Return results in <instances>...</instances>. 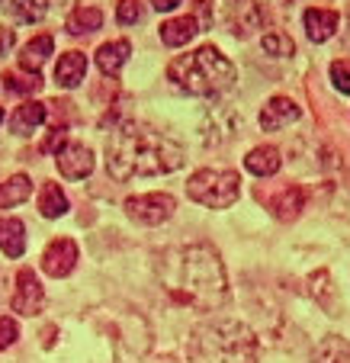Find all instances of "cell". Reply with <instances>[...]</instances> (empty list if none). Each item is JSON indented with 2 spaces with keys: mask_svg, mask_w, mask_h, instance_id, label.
I'll return each mask as SVG.
<instances>
[{
  "mask_svg": "<svg viewBox=\"0 0 350 363\" xmlns=\"http://www.w3.org/2000/svg\"><path fill=\"white\" fill-rule=\"evenodd\" d=\"M184 164V145L142 123H123L106 138V171L113 180L161 177Z\"/></svg>",
  "mask_w": 350,
  "mask_h": 363,
  "instance_id": "1",
  "label": "cell"
},
{
  "mask_svg": "<svg viewBox=\"0 0 350 363\" xmlns=\"http://www.w3.org/2000/svg\"><path fill=\"white\" fill-rule=\"evenodd\" d=\"M164 283L180 302L199 308V312H215L228 299V277L219 251L206 241L177 247L167 254Z\"/></svg>",
  "mask_w": 350,
  "mask_h": 363,
  "instance_id": "2",
  "label": "cell"
},
{
  "mask_svg": "<svg viewBox=\"0 0 350 363\" xmlns=\"http://www.w3.org/2000/svg\"><path fill=\"white\" fill-rule=\"evenodd\" d=\"M257 337L235 318H213L199 325L186 344L190 363H257Z\"/></svg>",
  "mask_w": 350,
  "mask_h": 363,
  "instance_id": "3",
  "label": "cell"
},
{
  "mask_svg": "<svg viewBox=\"0 0 350 363\" xmlns=\"http://www.w3.org/2000/svg\"><path fill=\"white\" fill-rule=\"evenodd\" d=\"M167 77L174 81V87L186 90L193 96H213L232 87L238 71L215 45H203L196 52H186V55L174 58L167 65Z\"/></svg>",
  "mask_w": 350,
  "mask_h": 363,
  "instance_id": "4",
  "label": "cell"
},
{
  "mask_svg": "<svg viewBox=\"0 0 350 363\" xmlns=\"http://www.w3.org/2000/svg\"><path fill=\"white\" fill-rule=\"evenodd\" d=\"M186 196L206 209H228L241 196L238 171H219V167H203L186 180Z\"/></svg>",
  "mask_w": 350,
  "mask_h": 363,
  "instance_id": "5",
  "label": "cell"
},
{
  "mask_svg": "<svg viewBox=\"0 0 350 363\" xmlns=\"http://www.w3.org/2000/svg\"><path fill=\"white\" fill-rule=\"evenodd\" d=\"M174 209H177V203L171 193H138V196L125 199V213L138 225H161L174 216Z\"/></svg>",
  "mask_w": 350,
  "mask_h": 363,
  "instance_id": "6",
  "label": "cell"
},
{
  "mask_svg": "<svg viewBox=\"0 0 350 363\" xmlns=\"http://www.w3.org/2000/svg\"><path fill=\"white\" fill-rule=\"evenodd\" d=\"M267 23V7L261 0H225V26L232 29L238 39L254 35Z\"/></svg>",
  "mask_w": 350,
  "mask_h": 363,
  "instance_id": "7",
  "label": "cell"
},
{
  "mask_svg": "<svg viewBox=\"0 0 350 363\" xmlns=\"http://www.w3.org/2000/svg\"><path fill=\"white\" fill-rule=\"evenodd\" d=\"M10 306H13V312H20V315H39L42 306H45V289H42L39 277L33 274L29 267H23L20 274H16V289H13V299H10Z\"/></svg>",
  "mask_w": 350,
  "mask_h": 363,
  "instance_id": "8",
  "label": "cell"
},
{
  "mask_svg": "<svg viewBox=\"0 0 350 363\" xmlns=\"http://www.w3.org/2000/svg\"><path fill=\"white\" fill-rule=\"evenodd\" d=\"M77 261H81V254H77V245L71 238L48 241V247L42 251V270L48 277H55V280L58 277H68L77 267Z\"/></svg>",
  "mask_w": 350,
  "mask_h": 363,
  "instance_id": "9",
  "label": "cell"
},
{
  "mask_svg": "<svg viewBox=\"0 0 350 363\" xmlns=\"http://www.w3.org/2000/svg\"><path fill=\"white\" fill-rule=\"evenodd\" d=\"M55 164H58V174H62V177L84 180L94 174V151L81 142H68L64 148H58Z\"/></svg>",
  "mask_w": 350,
  "mask_h": 363,
  "instance_id": "10",
  "label": "cell"
},
{
  "mask_svg": "<svg viewBox=\"0 0 350 363\" xmlns=\"http://www.w3.org/2000/svg\"><path fill=\"white\" fill-rule=\"evenodd\" d=\"M303 110H299V103L289 100V96H270L267 106L261 110V129L264 132H280L286 125L299 123Z\"/></svg>",
  "mask_w": 350,
  "mask_h": 363,
  "instance_id": "11",
  "label": "cell"
},
{
  "mask_svg": "<svg viewBox=\"0 0 350 363\" xmlns=\"http://www.w3.org/2000/svg\"><path fill=\"white\" fill-rule=\"evenodd\" d=\"M267 206H270V213L276 216L280 222H293V219H299V213L305 209V190L303 186H283L276 196H270L267 199Z\"/></svg>",
  "mask_w": 350,
  "mask_h": 363,
  "instance_id": "12",
  "label": "cell"
},
{
  "mask_svg": "<svg viewBox=\"0 0 350 363\" xmlns=\"http://www.w3.org/2000/svg\"><path fill=\"white\" fill-rule=\"evenodd\" d=\"M303 23H305V35H309L312 42H328L331 35L337 33V26H341V16H337L334 10L312 7V10H305Z\"/></svg>",
  "mask_w": 350,
  "mask_h": 363,
  "instance_id": "13",
  "label": "cell"
},
{
  "mask_svg": "<svg viewBox=\"0 0 350 363\" xmlns=\"http://www.w3.org/2000/svg\"><path fill=\"white\" fill-rule=\"evenodd\" d=\"M45 116H48L45 103L26 100V103H20V106H16V113L10 116V129H13L16 135H33V132L45 123Z\"/></svg>",
  "mask_w": 350,
  "mask_h": 363,
  "instance_id": "14",
  "label": "cell"
},
{
  "mask_svg": "<svg viewBox=\"0 0 350 363\" xmlns=\"http://www.w3.org/2000/svg\"><path fill=\"white\" fill-rule=\"evenodd\" d=\"M132 55V45L125 39H116V42H103L96 48V68L103 71L106 77H116L123 71V65L129 62Z\"/></svg>",
  "mask_w": 350,
  "mask_h": 363,
  "instance_id": "15",
  "label": "cell"
},
{
  "mask_svg": "<svg viewBox=\"0 0 350 363\" xmlns=\"http://www.w3.org/2000/svg\"><path fill=\"white\" fill-rule=\"evenodd\" d=\"M84 74H87V55H84V52H64V55L58 58V65H55L58 87L74 90L77 84L84 81Z\"/></svg>",
  "mask_w": 350,
  "mask_h": 363,
  "instance_id": "16",
  "label": "cell"
},
{
  "mask_svg": "<svg viewBox=\"0 0 350 363\" xmlns=\"http://www.w3.org/2000/svg\"><path fill=\"white\" fill-rule=\"evenodd\" d=\"M244 167L254 174V177H273V174L283 167V158L273 145H257V148L247 151Z\"/></svg>",
  "mask_w": 350,
  "mask_h": 363,
  "instance_id": "17",
  "label": "cell"
},
{
  "mask_svg": "<svg viewBox=\"0 0 350 363\" xmlns=\"http://www.w3.org/2000/svg\"><path fill=\"white\" fill-rule=\"evenodd\" d=\"M196 33H199V20L193 13L161 23V42L171 45V48H180V45H186V42H193L196 39Z\"/></svg>",
  "mask_w": 350,
  "mask_h": 363,
  "instance_id": "18",
  "label": "cell"
},
{
  "mask_svg": "<svg viewBox=\"0 0 350 363\" xmlns=\"http://www.w3.org/2000/svg\"><path fill=\"white\" fill-rule=\"evenodd\" d=\"M0 251L7 257H23V251H26V225L13 216L0 219Z\"/></svg>",
  "mask_w": 350,
  "mask_h": 363,
  "instance_id": "19",
  "label": "cell"
},
{
  "mask_svg": "<svg viewBox=\"0 0 350 363\" xmlns=\"http://www.w3.org/2000/svg\"><path fill=\"white\" fill-rule=\"evenodd\" d=\"M71 209L68 203V193L62 190L58 184H42L39 190V213L45 216V219H58V216H64Z\"/></svg>",
  "mask_w": 350,
  "mask_h": 363,
  "instance_id": "20",
  "label": "cell"
},
{
  "mask_svg": "<svg viewBox=\"0 0 350 363\" xmlns=\"http://www.w3.org/2000/svg\"><path fill=\"white\" fill-rule=\"evenodd\" d=\"M52 48H55V39L52 35H35L33 42H26L20 52V68L23 71H39L42 62L52 55Z\"/></svg>",
  "mask_w": 350,
  "mask_h": 363,
  "instance_id": "21",
  "label": "cell"
},
{
  "mask_svg": "<svg viewBox=\"0 0 350 363\" xmlns=\"http://www.w3.org/2000/svg\"><path fill=\"white\" fill-rule=\"evenodd\" d=\"M33 196V180L26 174H16L7 184H0V209H10V206H20Z\"/></svg>",
  "mask_w": 350,
  "mask_h": 363,
  "instance_id": "22",
  "label": "cell"
},
{
  "mask_svg": "<svg viewBox=\"0 0 350 363\" xmlns=\"http://www.w3.org/2000/svg\"><path fill=\"white\" fill-rule=\"evenodd\" d=\"M312 363H350V344L337 335H328L322 344L315 347Z\"/></svg>",
  "mask_w": 350,
  "mask_h": 363,
  "instance_id": "23",
  "label": "cell"
},
{
  "mask_svg": "<svg viewBox=\"0 0 350 363\" xmlns=\"http://www.w3.org/2000/svg\"><path fill=\"white\" fill-rule=\"evenodd\" d=\"M64 26H68L71 35H87V33H94V29L103 26V13H100L96 7H77L74 13L68 16Z\"/></svg>",
  "mask_w": 350,
  "mask_h": 363,
  "instance_id": "24",
  "label": "cell"
},
{
  "mask_svg": "<svg viewBox=\"0 0 350 363\" xmlns=\"http://www.w3.org/2000/svg\"><path fill=\"white\" fill-rule=\"evenodd\" d=\"M4 87L10 94H35L42 87V77L39 71H7L4 74Z\"/></svg>",
  "mask_w": 350,
  "mask_h": 363,
  "instance_id": "25",
  "label": "cell"
},
{
  "mask_svg": "<svg viewBox=\"0 0 350 363\" xmlns=\"http://www.w3.org/2000/svg\"><path fill=\"white\" fill-rule=\"evenodd\" d=\"M312 296H315V299L322 302V308H324V312H328V315H337L334 286H331V277H328V270H318V274L312 277Z\"/></svg>",
  "mask_w": 350,
  "mask_h": 363,
  "instance_id": "26",
  "label": "cell"
},
{
  "mask_svg": "<svg viewBox=\"0 0 350 363\" xmlns=\"http://www.w3.org/2000/svg\"><path fill=\"white\" fill-rule=\"evenodd\" d=\"M10 10H13V16L23 23H39L48 10V0H13Z\"/></svg>",
  "mask_w": 350,
  "mask_h": 363,
  "instance_id": "27",
  "label": "cell"
},
{
  "mask_svg": "<svg viewBox=\"0 0 350 363\" xmlns=\"http://www.w3.org/2000/svg\"><path fill=\"white\" fill-rule=\"evenodd\" d=\"M264 52L267 55H273V58H286V55H293L295 52V45H293V39H289L286 33H267L264 35Z\"/></svg>",
  "mask_w": 350,
  "mask_h": 363,
  "instance_id": "28",
  "label": "cell"
},
{
  "mask_svg": "<svg viewBox=\"0 0 350 363\" xmlns=\"http://www.w3.org/2000/svg\"><path fill=\"white\" fill-rule=\"evenodd\" d=\"M116 20L123 23V26H135V23L145 20V7L142 0H119L116 7Z\"/></svg>",
  "mask_w": 350,
  "mask_h": 363,
  "instance_id": "29",
  "label": "cell"
},
{
  "mask_svg": "<svg viewBox=\"0 0 350 363\" xmlns=\"http://www.w3.org/2000/svg\"><path fill=\"white\" fill-rule=\"evenodd\" d=\"M331 84H334L337 94H350V58L331 62Z\"/></svg>",
  "mask_w": 350,
  "mask_h": 363,
  "instance_id": "30",
  "label": "cell"
},
{
  "mask_svg": "<svg viewBox=\"0 0 350 363\" xmlns=\"http://www.w3.org/2000/svg\"><path fill=\"white\" fill-rule=\"evenodd\" d=\"M16 337H20V325L4 315L0 318V350H7L10 344H16Z\"/></svg>",
  "mask_w": 350,
  "mask_h": 363,
  "instance_id": "31",
  "label": "cell"
},
{
  "mask_svg": "<svg viewBox=\"0 0 350 363\" xmlns=\"http://www.w3.org/2000/svg\"><path fill=\"white\" fill-rule=\"evenodd\" d=\"M13 42H16V35H13V29H7V26H0V58L7 55L10 48H13Z\"/></svg>",
  "mask_w": 350,
  "mask_h": 363,
  "instance_id": "32",
  "label": "cell"
},
{
  "mask_svg": "<svg viewBox=\"0 0 350 363\" xmlns=\"http://www.w3.org/2000/svg\"><path fill=\"white\" fill-rule=\"evenodd\" d=\"M184 0H152V7L158 10V13H171V10H177Z\"/></svg>",
  "mask_w": 350,
  "mask_h": 363,
  "instance_id": "33",
  "label": "cell"
},
{
  "mask_svg": "<svg viewBox=\"0 0 350 363\" xmlns=\"http://www.w3.org/2000/svg\"><path fill=\"white\" fill-rule=\"evenodd\" d=\"M4 116H7V113H4V106H0V123H4Z\"/></svg>",
  "mask_w": 350,
  "mask_h": 363,
  "instance_id": "34",
  "label": "cell"
}]
</instances>
